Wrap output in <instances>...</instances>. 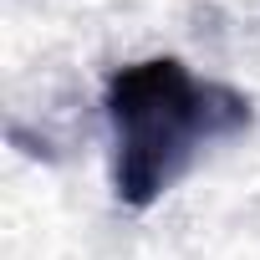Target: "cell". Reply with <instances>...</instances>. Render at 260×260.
Returning a JSON list of instances; mask_svg holds the SVG:
<instances>
[{
    "label": "cell",
    "mask_w": 260,
    "mask_h": 260,
    "mask_svg": "<svg viewBox=\"0 0 260 260\" xmlns=\"http://www.w3.org/2000/svg\"><path fill=\"white\" fill-rule=\"evenodd\" d=\"M112 122V189L127 209L164 199L204 148L250 127V97L194 77L179 56H148L117 67L102 92Z\"/></svg>",
    "instance_id": "1"
}]
</instances>
